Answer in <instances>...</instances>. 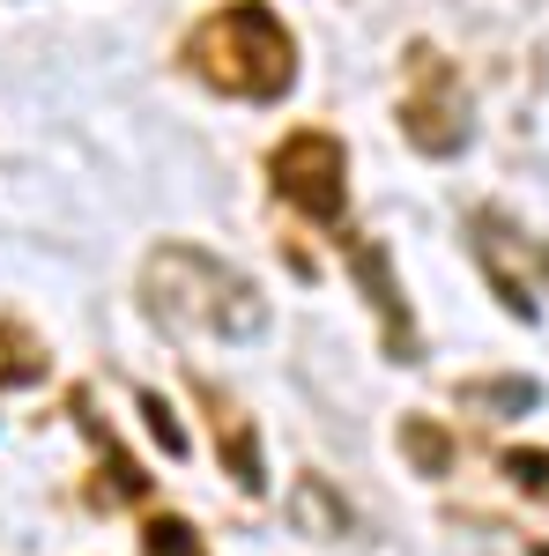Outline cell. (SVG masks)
<instances>
[{
    "label": "cell",
    "instance_id": "5",
    "mask_svg": "<svg viewBox=\"0 0 549 556\" xmlns=\"http://www.w3.org/2000/svg\"><path fill=\"white\" fill-rule=\"evenodd\" d=\"M341 260H349V275H357V290L372 304V319H379V349L394 364H423V327L409 298H401V275H394V253H386L372 230H341Z\"/></svg>",
    "mask_w": 549,
    "mask_h": 556
},
{
    "label": "cell",
    "instance_id": "3",
    "mask_svg": "<svg viewBox=\"0 0 549 556\" xmlns=\"http://www.w3.org/2000/svg\"><path fill=\"white\" fill-rule=\"evenodd\" d=\"M394 119L409 134L416 156H461L467 134H475V112H467V83L461 67L438 52V45H409L401 52V89H394Z\"/></svg>",
    "mask_w": 549,
    "mask_h": 556
},
{
    "label": "cell",
    "instance_id": "6",
    "mask_svg": "<svg viewBox=\"0 0 549 556\" xmlns=\"http://www.w3.org/2000/svg\"><path fill=\"white\" fill-rule=\"evenodd\" d=\"M467 230H475V253H483V275H490V290H498V304H506L520 327H535L542 319V290H535V275H549V245H535V238H520L498 208H475L467 215Z\"/></svg>",
    "mask_w": 549,
    "mask_h": 556
},
{
    "label": "cell",
    "instance_id": "13",
    "mask_svg": "<svg viewBox=\"0 0 549 556\" xmlns=\"http://www.w3.org/2000/svg\"><path fill=\"white\" fill-rule=\"evenodd\" d=\"M498 475H506L520 497L549 505V445H506V453H498Z\"/></svg>",
    "mask_w": 549,
    "mask_h": 556
},
{
    "label": "cell",
    "instance_id": "9",
    "mask_svg": "<svg viewBox=\"0 0 549 556\" xmlns=\"http://www.w3.org/2000/svg\"><path fill=\"white\" fill-rule=\"evenodd\" d=\"M45 379H52L45 342L15 319V312H0V393H23V386H45Z\"/></svg>",
    "mask_w": 549,
    "mask_h": 556
},
{
    "label": "cell",
    "instance_id": "14",
    "mask_svg": "<svg viewBox=\"0 0 549 556\" xmlns=\"http://www.w3.org/2000/svg\"><path fill=\"white\" fill-rule=\"evenodd\" d=\"M141 556H209V549L178 513H157V519H141Z\"/></svg>",
    "mask_w": 549,
    "mask_h": 556
},
{
    "label": "cell",
    "instance_id": "8",
    "mask_svg": "<svg viewBox=\"0 0 549 556\" xmlns=\"http://www.w3.org/2000/svg\"><path fill=\"white\" fill-rule=\"evenodd\" d=\"M67 416H75V424H83V438L97 445V482H89V505H97V513H112V505H141V497H149V475H141V460L120 445V430L97 416V401H89V393H75V401H67Z\"/></svg>",
    "mask_w": 549,
    "mask_h": 556
},
{
    "label": "cell",
    "instance_id": "7",
    "mask_svg": "<svg viewBox=\"0 0 549 556\" xmlns=\"http://www.w3.org/2000/svg\"><path fill=\"white\" fill-rule=\"evenodd\" d=\"M186 393H194V408H201V424H209V438H215L223 475H230L238 490H260V482H267V460H260V424L246 416V401H230V393L215 379H201V371H186Z\"/></svg>",
    "mask_w": 549,
    "mask_h": 556
},
{
    "label": "cell",
    "instance_id": "1",
    "mask_svg": "<svg viewBox=\"0 0 549 556\" xmlns=\"http://www.w3.org/2000/svg\"><path fill=\"white\" fill-rule=\"evenodd\" d=\"M141 304L178 327V334H209V342H260L267 334V298L246 267H230L209 245L164 238L141 260Z\"/></svg>",
    "mask_w": 549,
    "mask_h": 556
},
{
    "label": "cell",
    "instance_id": "16",
    "mask_svg": "<svg viewBox=\"0 0 549 556\" xmlns=\"http://www.w3.org/2000/svg\"><path fill=\"white\" fill-rule=\"evenodd\" d=\"M512 534V527H506ZM498 556H549V542H535V534H512V542H498Z\"/></svg>",
    "mask_w": 549,
    "mask_h": 556
},
{
    "label": "cell",
    "instance_id": "11",
    "mask_svg": "<svg viewBox=\"0 0 549 556\" xmlns=\"http://www.w3.org/2000/svg\"><path fill=\"white\" fill-rule=\"evenodd\" d=\"M401 460H409L416 475H446L453 468V438L431 424L423 408H409V416H401Z\"/></svg>",
    "mask_w": 549,
    "mask_h": 556
},
{
    "label": "cell",
    "instance_id": "12",
    "mask_svg": "<svg viewBox=\"0 0 549 556\" xmlns=\"http://www.w3.org/2000/svg\"><path fill=\"white\" fill-rule=\"evenodd\" d=\"M461 401L467 408H490V416H527V408L542 401V386L535 379H467Z\"/></svg>",
    "mask_w": 549,
    "mask_h": 556
},
{
    "label": "cell",
    "instance_id": "2",
    "mask_svg": "<svg viewBox=\"0 0 549 556\" xmlns=\"http://www.w3.org/2000/svg\"><path fill=\"white\" fill-rule=\"evenodd\" d=\"M186 75H201L230 104H283L297 89V38L267 0H223L178 38Z\"/></svg>",
    "mask_w": 549,
    "mask_h": 556
},
{
    "label": "cell",
    "instance_id": "4",
    "mask_svg": "<svg viewBox=\"0 0 549 556\" xmlns=\"http://www.w3.org/2000/svg\"><path fill=\"white\" fill-rule=\"evenodd\" d=\"M267 186H275V201H283L290 215L335 230L341 215H349V149H341V134L290 127L275 149H267Z\"/></svg>",
    "mask_w": 549,
    "mask_h": 556
},
{
    "label": "cell",
    "instance_id": "15",
    "mask_svg": "<svg viewBox=\"0 0 549 556\" xmlns=\"http://www.w3.org/2000/svg\"><path fill=\"white\" fill-rule=\"evenodd\" d=\"M141 416H149V430H157V445H164L171 460H186V430L171 424V408L157 401V393H141Z\"/></svg>",
    "mask_w": 549,
    "mask_h": 556
},
{
    "label": "cell",
    "instance_id": "10",
    "mask_svg": "<svg viewBox=\"0 0 549 556\" xmlns=\"http://www.w3.org/2000/svg\"><path fill=\"white\" fill-rule=\"evenodd\" d=\"M290 519L304 527V534H349V527H357V519H349V505H341V497L327 490V482H320V475H297Z\"/></svg>",
    "mask_w": 549,
    "mask_h": 556
}]
</instances>
